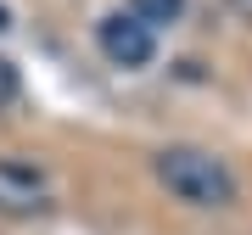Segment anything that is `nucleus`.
<instances>
[{
	"instance_id": "nucleus-1",
	"label": "nucleus",
	"mask_w": 252,
	"mask_h": 235,
	"mask_svg": "<svg viewBox=\"0 0 252 235\" xmlns=\"http://www.w3.org/2000/svg\"><path fill=\"white\" fill-rule=\"evenodd\" d=\"M157 179L180 202H190V207H230L235 202V174L219 163L213 151H196V146H168V151H157Z\"/></svg>"
},
{
	"instance_id": "nucleus-2",
	"label": "nucleus",
	"mask_w": 252,
	"mask_h": 235,
	"mask_svg": "<svg viewBox=\"0 0 252 235\" xmlns=\"http://www.w3.org/2000/svg\"><path fill=\"white\" fill-rule=\"evenodd\" d=\"M95 39H101V51H107V62H118V67H146V62H152V51H157L152 28H146L140 17H129V11L101 17Z\"/></svg>"
},
{
	"instance_id": "nucleus-3",
	"label": "nucleus",
	"mask_w": 252,
	"mask_h": 235,
	"mask_svg": "<svg viewBox=\"0 0 252 235\" xmlns=\"http://www.w3.org/2000/svg\"><path fill=\"white\" fill-rule=\"evenodd\" d=\"M51 202V190H45V174L39 168H28V163H11V157H0V213H11V218H28V213H39Z\"/></svg>"
},
{
	"instance_id": "nucleus-4",
	"label": "nucleus",
	"mask_w": 252,
	"mask_h": 235,
	"mask_svg": "<svg viewBox=\"0 0 252 235\" xmlns=\"http://www.w3.org/2000/svg\"><path fill=\"white\" fill-rule=\"evenodd\" d=\"M185 11V0H129V17H140L146 28H157V23H174Z\"/></svg>"
},
{
	"instance_id": "nucleus-5",
	"label": "nucleus",
	"mask_w": 252,
	"mask_h": 235,
	"mask_svg": "<svg viewBox=\"0 0 252 235\" xmlns=\"http://www.w3.org/2000/svg\"><path fill=\"white\" fill-rule=\"evenodd\" d=\"M17 90H23V84H17V67L0 56V107H11V101H17Z\"/></svg>"
},
{
	"instance_id": "nucleus-6",
	"label": "nucleus",
	"mask_w": 252,
	"mask_h": 235,
	"mask_svg": "<svg viewBox=\"0 0 252 235\" xmlns=\"http://www.w3.org/2000/svg\"><path fill=\"white\" fill-rule=\"evenodd\" d=\"M0 28H11V11H6V6H0Z\"/></svg>"
}]
</instances>
